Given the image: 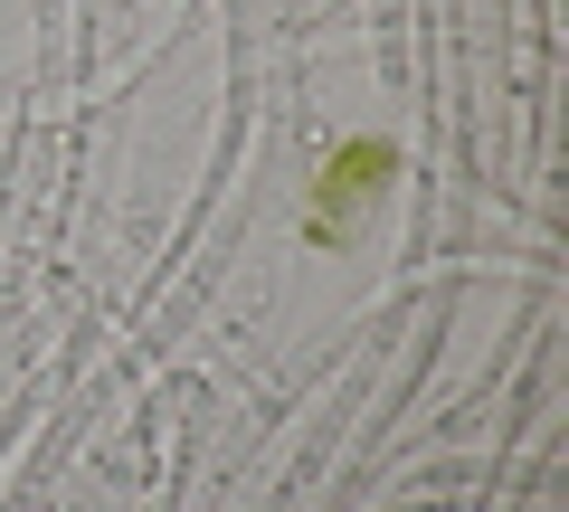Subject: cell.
<instances>
[{"mask_svg":"<svg viewBox=\"0 0 569 512\" xmlns=\"http://www.w3.org/2000/svg\"><path fill=\"white\" fill-rule=\"evenodd\" d=\"M20 162H29V123H10V143H0V257H10V190H20Z\"/></svg>","mask_w":569,"mask_h":512,"instance_id":"3","label":"cell"},{"mask_svg":"<svg viewBox=\"0 0 569 512\" xmlns=\"http://www.w3.org/2000/svg\"><path fill=\"white\" fill-rule=\"evenodd\" d=\"M389 171H399V143H380V133H361V143H342L323 162V190H313V238H342L351 247V228H361V209L389 190Z\"/></svg>","mask_w":569,"mask_h":512,"instance_id":"1","label":"cell"},{"mask_svg":"<svg viewBox=\"0 0 569 512\" xmlns=\"http://www.w3.org/2000/svg\"><path fill=\"white\" fill-rule=\"evenodd\" d=\"M380 77L389 96H408V0H380Z\"/></svg>","mask_w":569,"mask_h":512,"instance_id":"2","label":"cell"}]
</instances>
